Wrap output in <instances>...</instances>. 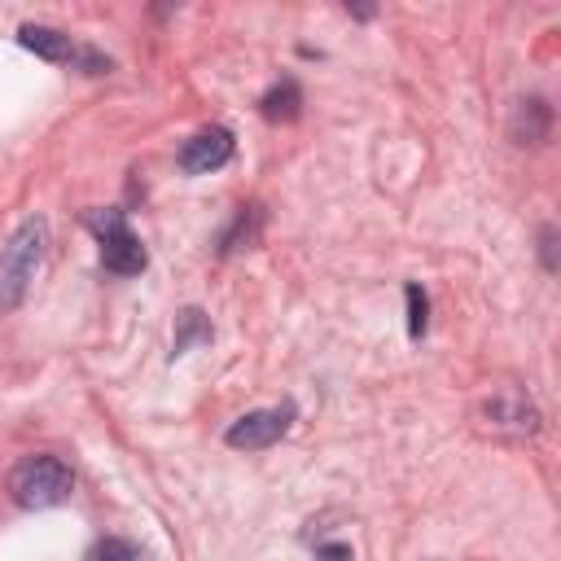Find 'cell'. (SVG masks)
I'll use <instances>...</instances> for the list:
<instances>
[{"instance_id":"1","label":"cell","mask_w":561,"mask_h":561,"mask_svg":"<svg viewBox=\"0 0 561 561\" xmlns=\"http://www.w3.org/2000/svg\"><path fill=\"white\" fill-rule=\"evenodd\" d=\"M44 250H48V224L39 215L22 219L0 254V316L22 307V298L35 280V267L44 263Z\"/></svg>"},{"instance_id":"2","label":"cell","mask_w":561,"mask_h":561,"mask_svg":"<svg viewBox=\"0 0 561 561\" xmlns=\"http://www.w3.org/2000/svg\"><path fill=\"white\" fill-rule=\"evenodd\" d=\"M70 491H75L70 465H66L61 456H48V451L22 456V460L13 465V473H9V495H13V504H18V508H31V513L66 504Z\"/></svg>"},{"instance_id":"3","label":"cell","mask_w":561,"mask_h":561,"mask_svg":"<svg viewBox=\"0 0 561 561\" xmlns=\"http://www.w3.org/2000/svg\"><path fill=\"white\" fill-rule=\"evenodd\" d=\"M88 228H92L96 241H101V263H105V272H114V276H136V272H145L149 254H145L140 237L127 228L123 210H88Z\"/></svg>"},{"instance_id":"4","label":"cell","mask_w":561,"mask_h":561,"mask_svg":"<svg viewBox=\"0 0 561 561\" xmlns=\"http://www.w3.org/2000/svg\"><path fill=\"white\" fill-rule=\"evenodd\" d=\"M289 421H294V408L280 403V408H259V412H245L228 425L224 443L237 447V451H263L272 443H280L289 434Z\"/></svg>"},{"instance_id":"5","label":"cell","mask_w":561,"mask_h":561,"mask_svg":"<svg viewBox=\"0 0 561 561\" xmlns=\"http://www.w3.org/2000/svg\"><path fill=\"white\" fill-rule=\"evenodd\" d=\"M482 421L491 425V430H500V434H539V408H535V399L526 394V390H517V386H500L486 403H482Z\"/></svg>"},{"instance_id":"6","label":"cell","mask_w":561,"mask_h":561,"mask_svg":"<svg viewBox=\"0 0 561 561\" xmlns=\"http://www.w3.org/2000/svg\"><path fill=\"white\" fill-rule=\"evenodd\" d=\"M232 149H237V140H232L228 127H202L197 136H188L180 145V158L175 162H180L184 175H210V171H219V167L232 162Z\"/></svg>"},{"instance_id":"7","label":"cell","mask_w":561,"mask_h":561,"mask_svg":"<svg viewBox=\"0 0 561 561\" xmlns=\"http://www.w3.org/2000/svg\"><path fill=\"white\" fill-rule=\"evenodd\" d=\"M517 145H543L552 131V105L543 96H526L513 105V123H508Z\"/></svg>"},{"instance_id":"8","label":"cell","mask_w":561,"mask_h":561,"mask_svg":"<svg viewBox=\"0 0 561 561\" xmlns=\"http://www.w3.org/2000/svg\"><path fill=\"white\" fill-rule=\"evenodd\" d=\"M18 44H22L26 53L44 57V61H70V57H75V48H79V44H75L66 31L44 26V22H26V26L18 31Z\"/></svg>"},{"instance_id":"9","label":"cell","mask_w":561,"mask_h":561,"mask_svg":"<svg viewBox=\"0 0 561 561\" xmlns=\"http://www.w3.org/2000/svg\"><path fill=\"white\" fill-rule=\"evenodd\" d=\"M298 110H302V88H298V79H280V83H272L267 92H263V101H259V114L267 118V123H294L298 118Z\"/></svg>"},{"instance_id":"10","label":"cell","mask_w":561,"mask_h":561,"mask_svg":"<svg viewBox=\"0 0 561 561\" xmlns=\"http://www.w3.org/2000/svg\"><path fill=\"white\" fill-rule=\"evenodd\" d=\"M254 237H259V206H245V210L237 215V224L224 232V241H219V254H237V250H250V245H254Z\"/></svg>"},{"instance_id":"11","label":"cell","mask_w":561,"mask_h":561,"mask_svg":"<svg viewBox=\"0 0 561 561\" xmlns=\"http://www.w3.org/2000/svg\"><path fill=\"white\" fill-rule=\"evenodd\" d=\"M210 337V324H206V316L197 311V307H184L180 311V329H175V342H171V359H180L193 342H206Z\"/></svg>"},{"instance_id":"12","label":"cell","mask_w":561,"mask_h":561,"mask_svg":"<svg viewBox=\"0 0 561 561\" xmlns=\"http://www.w3.org/2000/svg\"><path fill=\"white\" fill-rule=\"evenodd\" d=\"M88 561H140V548L131 539H118V535H105L92 543Z\"/></svg>"},{"instance_id":"13","label":"cell","mask_w":561,"mask_h":561,"mask_svg":"<svg viewBox=\"0 0 561 561\" xmlns=\"http://www.w3.org/2000/svg\"><path fill=\"white\" fill-rule=\"evenodd\" d=\"M403 298H408V337H421L425 324H430V298H425L421 285H408Z\"/></svg>"},{"instance_id":"14","label":"cell","mask_w":561,"mask_h":561,"mask_svg":"<svg viewBox=\"0 0 561 561\" xmlns=\"http://www.w3.org/2000/svg\"><path fill=\"white\" fill-rule=\"evenodd\" d=\"M70 61H75L83 75H105V70H110V57H101L96 48H83V44L75 48V57H70Z\"/></svg>"},{"instance_id":"15","label":"cell","mask_w":561,"mask_h":561,"mask_svg":"<svg viewBox=\"0 0 561 561\" xmlns=\"http://www.w3.org/2000/svg\"><path fill=\"white\" fill-rule=\"evenodd\" d=\"M316 561H355V552H351V543H320Z\"/></svg>"},{"instance_id":"16","label":"cell","mask_w":561,"mask_h":561,"mask_svg":"<svg viewBox=\"0 0 561 561\" xmlns=\"http://www.w3.org/2000/svg\"><path fill=\"white\" fill-rule=\"evenodd\" d=\"M552 241H557V232H552V228H543V237H539V245H543V267H548V272L557 267V259H552Z\"/></svg>"}]
</instances>
